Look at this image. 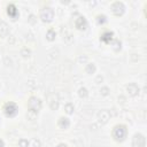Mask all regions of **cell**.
Returning <instances> with one entry per match:
<instances>
[{
	"mask_svg": "<svg viewBox=\"0 0 147 147\" xmlns=\"http://www.w3.org/2000/svg\"><path fill=\"white\" fill-rule=\"evenodd\" d=\"M111 137L117 142H123L127 137V127L124 124H116L111 130Z\"/></svg>",
	"mask_w": 147,
	"mask_h": 147,
	"instance_id": "1",
	"label": "cell"
},
{
	"mask_svg": "<svg viewBox=\"0 0 147 147\" xmlns=\"http://www.w3.org/2000/svg\"><path fill=\"white\" fill-rule=\"evenodd\" d=\"M26 106H28V109H29L30 113H33L34 115H37L38 111L41 109L42 102H41V100H40L39 98H37V96H30L29 100H28Z\"/></svg>",
	"mask_w": 147,
	"mask_h": 147,
	"instance_id": "2",
	"label": "cell"
},
{
	"mask_svg": "<svg viewBox=\"0 0 147 147\" xmlns=\"http://www.w3.org/2000/svg\"><path fill=\"white\" fill-rule=\"evenodd\" d=\"M2 111H3V114H5L7 117L13 118V117H15V116L17 115V113H18V107H17V105H16L15 102L8 101V102H6V103L2 106Z\"/></svg>",
	"mask_w": 147,
	"mask_h": 147,
	"instance_id": "3",
	"label": "cell"
},
{
	"mask_svg": "<svg viewBox=\"0 0 147 147\" xmlns=\"http://www.w3.org/2000/svg\"><path fill=\"white\" fill-rule=\"evenodd\" d=\"M40 18L42 22H46V23L51 22L54 18V10L51 7H44L40 10Z\"/></svg>",
	"mask_w": 147,
	"mask_h": 147,
	"instance_id": "4",
	"label": "cell"
},
{
	"mask_svg": "<svg viewBox=\"0 0 147 147\" xmlns=\"http://www.w3.org/2000/svg\"><path fill=\"white\" fill-rule=\"evenodd\" d=\"M111 11L115 16H122L125 11V6L122 1H115L113 5H111Z\"/></svg>",
	"mask_w": 147,
	"mask_h": 147,
	"instance_id": "5",
	"label": "cell"
},
{
	"mask_svg": "<svg viewBox=\"0 0 147 147\" xmlns=\"http://www.w3.org/2000/svg\"><path fill=\"white\" fill-rule=\"evenodd\" d=\"M146 139L141 133H136L132 138V147H145Z\"/></svg>",
	"mask_w": 147,
	"mask_h": 147,
	"instance_id": "6",
	"label": "cell"
},
{
	"mask_svg": "<svg viewBox=\"0 0 147 147\" xmlns=\"http://www.w3.org/2000/svg\"><path fill=\"white\" fill-rule=\"evenodd\" d=\"M100 40H101L103 44L109 45V44L113 42V40H114V32L110 31V30L103 31V32L101 33V36H100Z\"/></svg>",
	"mask_w": 147,
	"mask_h": 147,
	"instance_id": "7",
	"label": "cell"
},
{
	"mask_svg": "<svg viewBox=\"0 0 147 147\" xmlns=\"http://www.w3.org/2000/svg\"><path fill=\"white\" fill-rule=\"evenodd\" d=\"M7 15L11 18V20H16L18 17V10H17V7L14 5V3H8L7 5Z\"/></svg>",
	"mask_w": 147,
	"mask_h": 147,
	"instance_id": "8",
	"label": "cell"
},
{
	"mask_svg": "<svg viewBox=\"0 0 147 147\" xmlns=\"http://www.w3.org/2000/svg\"><path fill=\"white\" fill-rule=\"evenodd\" d=\"M47 99H48V105H49L51 109L55 110V109L59 108V98H57V95L55 93H51Z\"/></svg>",
	"mask_w": 147,
	"mask_h": 147,
	"instance_id": "9",
	"label": "cell"
},
{
	"mask_svg": "<svg viewBox=\"0 0 147 147\" xmlns=\"http://www.w3.org/2000/svg\"><path fill=\"white\" fill-rule=\"evenodd\" d=\"M75 26L78 30H85L87 28V21L84 16H78L75 21Z\"/></svg>",
	"mask_w": 147,
	"mask_h": 147,
	"instance_id": "10",
	"label": "cell"
},
{
	"mask_svg": "<svg viewBox=\"0 0 147 147\" xmlns=\"http://www.w3.org/2000/svg\"><path fill=\"white\" fill-rule=\"evenodd\" d=\"M57 126L60 127V129H62V130H65V129H68L69 126H70V121H69V118L68 117H60L59 118V121H57Z\"/></svg>",
	"mask_w": 147,
	"mask_h": 147,
	"instance_id": "11",
	"label": "cell"
},
{
	"mask_svg": "<svg viewBox=\"0 0 147 147\" xmlns=\"http://www.w3.org/2000/svg\"><path fill=\"white\" fill-rule=\"evenodd\" d=\"M126 91H127V93L130 95L134 96V95H137L139 93V87H138V85L136 83H131V84H129L126 86Z\"/></svg>",
	"mask_w": 147,
	"mask_h": 147,
	"instance_id": "12",
	"label": "cell"
},
{
	"mask_svg": "<svg viewBox=\"0 0 147 147\" xmlns=\"http://www.w3.org/2000/svg\"><path fill=\"white\" fill-rule=\"evenodd\" d=\"M109 113L107 111V110H101L99 114H98V117L99 118H102V119H100V121H102V123H107V121L109 119Z\"/></svg>",
	"mask_w": 147,
	"mask_h": 147,
	"instance_id": "13",
	"label": "cell"
},
{
	"mask_svg": "<svg viewBox=\"0 0 147 147\" xmlns=\"http://www.w3.org/2000/svg\"><path fill=\"white\" fill-rule=\"evenodd\" d=\"M9 29H8V25L5 23V22H0V37H5L7 36Z\"/></svg>",
	"mask_w": 147,
	"mask_h": 147,
	"instance_id": "14",
	"label": "cell"
},
{
	"mask_svg": "<svg viewBox=\"0 0 147 147\" xmlns=\"http://www.w3.org/2000/svg\"><path fill=\"white\" fill-rule=\"evenodd\" d=\"M55 36H56V33H55V31L53 30V29H49L48 31H47V33H46V38L48 39V40H54L55 39Z\"/></svg>",
	"mask_w": 147,
	"mask_h": 147,
	"instance_id": "15",
	"label": "cell"
},
{
	"mask_svg": "<svg viewBox=\"0 0 147 147\" xmlns=\"http://www.w3.org/2000/svg\"><path fill=\"white\" fill-rule=\"evenodd\" d=\"M96 22L102 25V24H105V23L107 22V17H106L105 15H98V16H96Z\"/></svg>",
	"mask_w": 147,
	"mask_h": 147,
	"instance_id": "16",
	"label": "cell"
},
{
	"mask_svg": "<svg viewBox=\"0 0 147 147\" xmlns=\"http://www.w3.org/2000/svg\"><path fill=\"white\" fill-rule=\"evenodd\" d=\"M74 105H71V103H67L65 106H64V110H65V113L67 114H72L74 113Z\"/></svg>",
	"mask_w": 147,
	"mask_h": 147,
	"instance_id": "17",
	"label": "cell"
},
{
	"mask_svg": "<svg viewBox=\"0 0 147 147\" xmlns=\"http://www.w3.org/2000/svg\"><path fill=\"white\" fill-rule=\"evenodd\" d=\"M86 71H87L88 74H93V72L95 71V65H94L93 63H88L87 67H86Z\"/></svg>",
	"mask_w": 147,
	"mask_h": 147,
	"instance_id": "18",
	"label": "cell"
},
{
	"mask_svg": "<svg viewBox=\"0 0 147 147\" xmlns=\"http://www.w3.org/2000/svg\"><path fill=\"white\" fill-rule=\"evenodd\" d=\"M79 96L80 98H86L87 96V90L85 87H80L79 88Z\"/></svg>",
	"mask_w": 147,
	"mask_h": 147,
	"instance_id": "19",
	"label": "cell"
},
{
	"mask_svg": "<svg viewBox=\"0 0 147 147\" xmlns=\"http://www.w3.org/2000/svg\"><path fill=\"white\" fill-rule=\"evenodd\" d=\"M18 145H20V147H29V142L25 139H21L18 141Z\"/></svg>",
	"mask_w": 147,
	"mask_h": 147,
	"instance_id": "20",
	"label": "cell"
},
{
	"mask_svg": "<svg viewBox=\"0 0 147 147\" xmlns=\"http://www.w3.org/2000/svg\"><path fill=\"white\" fill-rule=\"evenodd\" d=\"M56 147H68V145H67V144H63V142H61V144H59Z\"/></svg>",
	"mask_w": 147,
	"mask_h": 147,
	"instance_id": "21",
	"label": "cell"
},
{
	"mask_svg": "<svg viewBox=\"0 0 147 147\" xmlns=\"http://www.w3.org/2000/svg\"><path fill=\"white\" fill-rule=\"evenodd\" d=\"M0 147H5V142H3V140L0 138Z\"/></svg>",
	"mask_w": 147,
	"mask_h": 147,
	"instance_id": "22",
	"label": "cell"
}]
</instances>
